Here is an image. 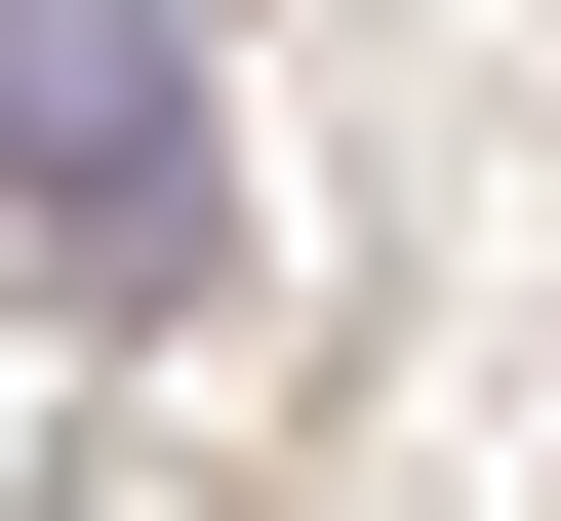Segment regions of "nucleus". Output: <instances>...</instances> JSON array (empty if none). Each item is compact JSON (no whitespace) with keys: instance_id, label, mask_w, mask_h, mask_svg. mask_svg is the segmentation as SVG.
I'll return each instance as SVG.
<instances>
[{"instance_id":"nucleus-1","label":"nucleus","mask_w":561,"mask_h":521,"mask_svg":"<svg viewBox=\"0 0 561 521\" xmlns=\"http://www.w3.org/2000/svg\"><path fill=\"white\" fill-rule=\"evenodd\" d=\"M0 201L81 321H201L241 241V0H0Z\"/></svg>"}]
</instances>
